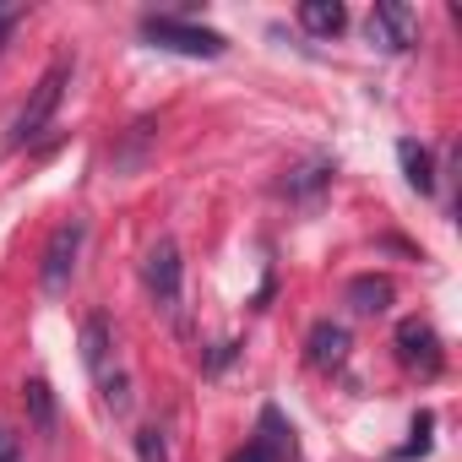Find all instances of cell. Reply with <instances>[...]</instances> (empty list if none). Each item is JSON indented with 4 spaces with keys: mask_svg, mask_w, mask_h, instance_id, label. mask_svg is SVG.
<instances>
[{
    "mask_svg": "<svg viewBox=\"0 0 462 462\" xmlns=\"http://www.w3.org/2000/svg\"><path fill=\"white\" fill-rule=\"evenodd\" d=\"M142 39L158 44V50H174V55H190V60H217L228 50L223 33L212 28H196V23H180V17H142Z\"/></svg>",
    "mask_w": 462,
    "mask_h": 462,
    "instance_id": "6da1fadb",
    "label": "cell"
},
{
    "mask_svg": "<svg viewBox=\"0 0 462 462\" xmlns=\"http://www.w3.org/2000/svg\"><path fill=\"white\" fill-rule=\"evenodd\" d=\"M66 82H71V66H66V60H55V66L39 77L33 98L23 104V115H17V125H12V147H28V142H39V136L50 131V120H55V109H60V98H66Z\"/></svg>",
    "mask_w": 462,
    "mask_h": 462,
    "instance_id": "7a4b0ae2",
    "label": "cell"
},
{
    "mask_svg": "<svg viewBox=\"0 0 462 462\" xmlns=\"http://www.w3.org/2000/svg\"><path fill=\"white\" fill-rule=\"evenodd\" d=\"M283 457H294V430L283 424V413L278 408H267L262 413V430L228 457V462H283Z\"/></svg>",
    "mask_w": 462,
    "mask_h": 462,
    "instance_id": "3957f363",
    "label": "cell"
},
{
    "mask_svg": "<svg viewBox=\"0 0 462 462\" xmlns=\"http://www.w3.org/2000/svg\"><path fill=\"white\" fill-rule=\"evenodd\" d=\"M397 359H402L408 370H419V375H435V370H440V337H435V327L419 321V316H408V321L397 327Z\"/></svg>",
    "mask_w": 462,
    "mask_h": 462,
    "instance_id": "277c9868",
    "label": "cell"
},
{
    "mask_svg": "<svg viewBox=\"0 0 462 462\" xmlns=\"http://www.w3.org/2000/svg\"><path fill=\"white\" fill-rule=\"evenodd\" d=\"M365 39H370L375 50H386V55L408 50V44H413V12L397 6V0H381V6L370 12V23H365Z\"/></svg>",
    "mask_w": 462,
    "mask_h": 462,
    "instance_id": "5b68a950",
    "label": "cell"
},
{
    "mask_svg": "<svg viewBox=\"0 0 462 462\" xmlns=\"http://www.w3.org/2000/svg\"><path fill=\"white\" fill-rule=\"evenodd\" d=\"M147 294L163 310H174V300H180V245L174 240H158L147 251Z\"/></svg>",
    "mask_w": 462,
    "mask_h": 462,
    "instance_id": "8992f818",
    "label": "cell"
},
{
    "mask_svg": "<svg viewBox=\"0 0 462 462\" xmlns=\"http://www.w3.org/2000/svg\"><path fill=\"white\" fill-rule=\"evenodd\" d=\"M77 251H82V223H60L50 235V251H44V289L60 294L71 267H77Z\"/></svg>",
    "mask_w": 462,
    "mask_h": 462,
    "instance_id": "52a82bcc",
    "label": "cell"
},
{
    "mask_svg": "<svg viewBox=\"0 0 462 462\" xmlns=\"http://www.w3.org/2000/svg\"><path fill=\"white\" fill-rule=\"evenodd\" d=\"M348 359V332L337 321H316L310 327V365L316 370H337Z\"/></svg>",
    "mask_w": 462,
    "mask_h": 462,
    "instance_id": "ba28073f",
    "label": "cell"
},
{
    "mask_svg": "<svg viewBox=\"0 0 462 462\" xmlns=\"http://www.w3.org/2000/svg\"><path fill=\"white\" fill-rule=\"evenodd\" d=\"M300 28L316 33V39H332V33L348 28V12L337 6V0H305V6H300Z\"/></svg>",
    "mask_w": 462,
    "mask_h": 462,
    "instance_id": "9c48e42d",
    "label": "cell"
},
{
    "mask_svg": "<svg viewBox=\"0 0 462 462\" xmlns=\"http://www.w3.org/2000/svg\"><path fill=\"white\" fill-rule=\"evenodd\" d=\"M348 305H354L359 316H381V310L392 305V283L365 273V278H354V283H348Z\"/></svg>",
    "mask_w": 462,
    "mask_h": 462,
    "instance_id": "30bf717a",
    "label": "cell"
},
{
    "mask_svg": "<svg viewBox=\"0 0 462 462\" xmlns=\"http://www.w3.org/2000/svg\"><path fill=\"white\" fill-rule=\"evenodd\" d=\"M397 158H402L408 185H413L419 196H430V190H435V163H430V152H424L419 142H397Z\"/></svg>",
    "mask_w": 462,
    "mask_h": 462,
    "instance_id": "8fae6325",
    "label": "cell"
},
{
    "mask_svg": "<svg viewBox=\"0 0 462 462\" xmlns=\"http://www.w3.org/2000/svg\"><path fill=\"white\" fill-rule=\"evenodd\" d=\"M28 408H33V424L50 435V430H55V397H50L44 381H28Z\"/></svg>",
    "mask_w": 462,
    "mask_h": 462,
    "instance_id": "7c38bea8",
    "label": "cell"
},
{
    "mask_svg": "<svg viewBox=\"0 0 462 462\" xmlns=\"http://www.w3.org/2000/svg\"><path fill=\"white\" fill-rule=\"evenodd\" d=\"M104 337H109V332H104V321H88V327H82V359H88V370H93V375L104 370V348H109Z\"/></svg>",
    "mask_w": 462,
    "mask_h": 462,
    "instance_id": "4fadbf2b",
    "label": "cell"
},
{
    "mask_svg": "<svg viewBox=\"0 0 462 462\" xmlns=\"http://www.w3.org/2000/svg\"><path fill=\"white\" fill-rule=\"evenodd\" d=\"M136 451H142V462H169L163 430H142V435H136Z\"/></svg>",
    "mask_w": 462,
    "mask_h": 462,
    "instance_id": "5bb4252c",
    "label": "cell"
},
{
    "mask_svg": "<svg viewBox=\"0 0 462 462\" xmlns=\"http://www.w3.org/2000/svg\"><path fill=\"white\" fill-rule=\"evenodd\" d=\"M327 174H332L327 163H310V169H300V180H289V190H294V196H300V190H316V185H327Z\"/></svg>",
    "mask_w": 462,
    "mask_h": 462,
    "instance_id": "9a60e30c",
    "label": "cell"
},
{
    "mask_svg": "<svg viewBox=\"0 0 462 462\" xmlns=\"http://www.w3.org/2000/svg\"><path fill=\"white\" fill-rule=\"evenodd\" d=\"M0 462H17V435L0 430Z\"/></svg>",
    "mask_w": 462,
    "mask_h": 462,
    "instance_id": "2e32d148",
    "label": "cell"
}]
</instances>
